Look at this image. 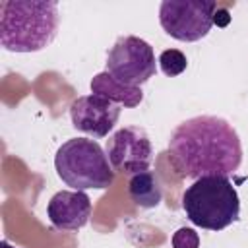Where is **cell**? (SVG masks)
I'll return each mask as SVG.
<instances>
[{
  "instance_id": "1",
  "label": "cell",
  "mask_w": 248,
  "mask_h": 248,
  "mask_svg": "<svg viewBox=\"0 0 248 248\" xmlns=\"http://www.w3.org/2000/svg\"><path fill=\"white\" fill-rule=\"evenodd\" d=\"M169 157L180 176H232L242 163L236 130L219 116H194L180 122L169 140Z\"/></svg>"
},
{
  "instance_id": "2",
  "label": "cell",
  "mask_w": 248,
  "mask_h": 248,
  "mask_svg": "<svg viewBox=\"0 0 248 248\" xmlns=\"http://www.w3.org/2000/svg\"><path fill=\"white\" fill-rule=\"evenodd\" d=\"M60 25L56 2L4 0L0 2V43L10 52H39L46 48Z\"/></svg>"
},
{
  "instance_id": "3",
  "label": "cell",
  "mask_w": 248,
  "mask_h": 248,
  "mask_svg": "<svg viewBox=\"0 0 248 248\" xmlns=\"http://www.w3.org/2000/svg\"><path fill=\"white\" fill-rule=\"evenodd\" d=\"M182 209L196 227L223 231L238 219L240 198L229 178L203 176L184 190Z\"/></svg>"
},
{
  "instance_id": "4",
  "label": "cell",
  "mask_w": 248,
  "mask_h": 248,
  "mask_svg": "<svg viewBox=\"0 0 248 248\" xmlns=\"http://www.w3.org/2000/svg\"><path fill=\"white\" fill-rule=\"evenodd\" d=\"M58 178L74 190H107L114 182V170L107 153L95 140L72 138L64 141L54 157Z\"/></svg>"
},
{
  "instance_id": "5",
  "label": "cell",
  "mask_w": 248,
  "mask_h": 248,
  "mask_svg": "<svg viewBox=\"0 0 248 248\" xmlns=\"http://www.w3.org/2000/svg\"><path fill=\"white\" fill-rule=\"evenodd\" d=\"M217 2L213 0H163L159 23L167 35L182 43L203 39L215 21Z\"/></svg>"
},
{
  "instance_id": "6",
  "label": "cell",
  "mask_w": 248,
  "mask_h": 248,
  "mask_svg": "<svg viewBox=\"0 0 248 248\" xmlns=\"http://www.w3.org/2000/svg\"><path fill=\"white\" fill-rule=\"evenodd\" d=\"M155 70L153 46L136 35L118 37L107 54V72L130 87H141L155 76Z\"/></svg>"
},
{
  "instance_id": "7",
  "label": "cell",
  "mask_w": 248,
  "mask_h": 248,
  "mask_svg": "<svg viewBox=\"0 0 248 248\" xmlns=\"http://www.w3.org/2000/svg\"><path fill=\"white\" fill-rule=\"evenodd\" d=\"M105 153L112 170L122 174H138L149 170L153 161V145L143 128L124 126L116 130L108 140Z\"/></svg>"
},
{
  "instance_id": "8",
  "label": "cell",
  "mask_w": 248,
  "mask_h": 248,
  "mask_svg": "<svg viewBox=\"0 0 248 248\" xmlns=\"http://www.w3.org/2000/svg\"><path fill=\"white\" fill-rule=\"evenodd\" d=\"M72 126L93 138H105L120 118V105L101 95H81L70 107Z\"/></svg>"
},
{
  "instance_id": "9",
  "label": "cell",
  "mask_w": 248,
  "mask_h": 248,
  "mask_svg": "<svg viewBox=\"0 0 248 248\" xmlns=\"http://www.w3.org/2000/svg\"><path fill=\"white\" fill-rule=\"evenodd\" d=\"M46 215L58 231H79L91 217V200L81 190H60L50 198Z\"/></svg>"
},
{
  "instance_id": "10",
  "label": "cell",
  "mask_w": 248,
  "mask_h": 248,
  "mask_svg": "<svg viewBox=\"0 0 248 248\" xmlns=\"http://www.w3.org/2000/svg\"><path fill=\"white\" fill-rule=\"evenodd\" d=\"M91 93L95 95H101L120 107H138L141 101H143V91L141 87H130V85H124L120 83L118 79H114L108 72H101L97 76H93L91 79Z\"/></svg>"
},
{
  "instance_id": "11",
  "label": "cell",
  "mask_w": 248,
  "mask_h": 248,
  "mask_svg": "<svg viewBox=\"0 0 248 248\" xmlns=\"http://www.w3.org/2000/svg\"><path fill=\"white\" fill-rule=\"evenodd\" d=\"M128 196L141 209L157 207L161 203L163 190H161V184H159V178L155 176V172L143 170V172L134 174L128 182Z\"/></svg>"
},
{
  "instance_id": "12",
  "label": "cell",
  "mask_w": 248,
  "mask_h": 248,
  "mask_svg": "<svg viewBox=\"0 0 248 248\" xmlns=\"http://www.w3.org/2000/svg\"><path fill=\"white\" fill-rule=\"evenodd\" d=\"M159 66H161V70H163L165 76L174 78V76H180L186 70L188 60H186V54L184 52H180L176 48H167L159 56Z\"/></svg>"
},
{
  "instance_id": "13",
  "label": "cell",
  "mask_w": 248,
  "mask_h": 248,
  "mask_svg": "<svg viewBox=\"0 0 248 248\" xmlns=\"http://www.w3.org/2000/svg\"><path fill=\"white\" fill-rule=\"evenodd\" d=\"M172 248H200V234L190 227H180L172 234Z\"/></svg>"
},
{
  "instance_id": "14",
  "label": "cell",
  "mask_w": 248,
  "mask_h": 248,
  "mask_svg": "<svg viewBox=\"0 0 248 248\" xmlns=\"http://www.w3.org/2000/svg\"><path fill=\"white\" fill-rule=\"evenodd\" d=\"M0 246H2V248H14V246H12L8 240H2V244H0Z\"/></svg>"
}]
</instances>
